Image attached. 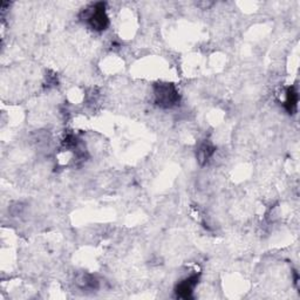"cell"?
<instances>
[{"instance_id":"1","label":"cell","mask_w":300,"mask_h":300,"mask_svg":"<svg viewBox=\"0 0 300 300\" xmlns=\"http://www.w3.org/2000/svg\"><path fill=\"white\" fill-rule=\"evenodd\" d=\"M155 103L163 109H170L178 105L181 97L176 86L169 82H157L154 85Z\"/></svg>"},{"instance_id":"2","label":"cell","mask_w":300,"mask_h":300,"mask_svg":"<svg viewBox=\"0 0 300 300\" xmlns=\"http://www.w3.org/2000/svg\"><path fill=\"white\" fill-rule=\"evenodd\" d=\"M83 19L88 24L91 30L101 32L105 31L109 25V18H108L106 6L103 3H98L91 5L89 8L85 10Z\"/></svg>"},{"instance_id":"3","label":"cell","mask_w":300,"mask_h":300,"mask_svg":"<svg viewBox=\"0 0 300 300\" xmlns=\"http://www.w3.org/2000/svg\"><path fill=\"white\" fill-rule=\"evenodd\" d=\"M197 283H198L197 274H194V276H190L189 278H185L184 280H182L176 287L177 297L183 299L190 298L191 294L194 292V289L196 285H197Z\"/></svg>"},{"instance_id":"4","label":"cell","mask_w":300,"mask_h":300,"mask_svg":"<svg viewBox=\"0 0 300 300\" xmlns=\"http://www.w3.org/2000/svg\"><path fill=\"white\" fill-rule=\"evenodd\" d=\"M216 148L214 147V144L210 143L209 141H205L199 144V147L197 149V153H196V156H197V160L201 164L207 163L208 161L210 160L211 156L214 155Z\"/></svg>"},{"instance_id":"5","label":"cell","mask_w":300,"mask_h":300,"mask_svg":"<svg viewBox=\"0 0 300 300\" xmlns=\"http://www.w3.org/2000/svg\"><path fill=\"white\" fill-rule=\"evenodd\" d=\"M77 284L83 290H95L98 289L99 282L91 274L83 273L77 278Z\"/></svg>"},{"instance_id":"6","label":"cell","mask_w":300,"mask_h":300,"mask_svg":"<svg viewBox=\"0 0 300 300\" xmlns=\"http://www.w3.org/2000/svg\"><path fill=\"white\" fill-rule=\"evenodd\" d=\"M297 106H298V93L293 87H290L286 91L285 108L290 114H294V111L297 110Z\"/></svg>"}]
</instances>
